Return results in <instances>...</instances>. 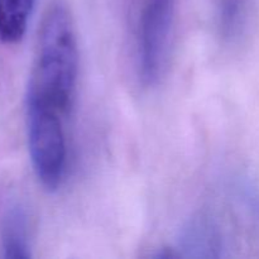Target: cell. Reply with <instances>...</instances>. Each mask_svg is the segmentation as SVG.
<instances>
[{"mask_svg":"<svg viewBox=\"0 0 259 259\" xmlns=\"http://www.w3.org/2000/svg\"><path fill=\"white\" fill-rule=\"evenodd\" d=\"M244 15V0H219V27L224 38L237 34Z\"/></svg>","mask_w":259,"mask_h":259,"instance_id":"7","label":"cell"},{"mask_svg":"<svg viewBox=\"0 0 259 259\" xmlns=\"http://www.w3.org/2000/svg\"><path fill=\"white\" fill-rule=\"evenodd\" d=\"M181 245L185 250L199 252L197 255H201V250H207L210 257H214L211 250H219L220 248L217 230L212 229L211 224L207 220L201 218L194 220L189 228L185 229Z\"/></svg>","mask_w":259,"mask_h":259,"instance_id":"6","label":"cell"},{"mask_svg":"<svg viewBox=\"0 0 259 259\" xmlns=\"http://www.w3.org/2000/svg\"><path fill=\"white\" fill-rule=\"evenodd\" d=\"M77 70L73 20L67 8L57 3L48 8L40 23L27 101L50 106L66 116L73 105Z\"/></svg>","mask_w":259,"mask_h":259,"instance_id":"1","label":"cell"},{"mask_svg":"<svg viewBox=\"0 0 259 259\" xmlns=\"http://www.w3.org/2000/svg\"><path fill=\"white\" fill-rule=\"evenodd\" d=\"M172 20V0H144L139 19V76L146 86L158 82Z\"/></svg>","mask_w":259,"mask_h":259,"instance_id":"3","label":"cell"},{"mask_svg":"<svg viewBox=\"0 0 259 259\" xmlns=\"http://www.w3.org/2000/svg\"><path fill=\"white\" fill-rule=\"evenodd\" d=\"M0 240L5 258H30L29 218L25 207L12 202L4 209L0 219Z\"/></svg>","mask_w":259,"mask_h":259,"instance_id":"4","label":"cell"},{"mask_svg":"<svg viewBox=\"0 0 259 259\" xmlns=\"http://www.w3.org/2000/svg\"><path fill=\"white\" fill-rule=\"evenodd\" d=\"M63 115L50 106L27 101V134L33 169L50 191L57 189L65 175L66 139Z\"/></svg>","mask_w":259,"mask_h":259,"instance_id":"2","label":"cell"},{"mask_svg":"<svg viewBox=\"0 0 259 259\" xmlns=\"http://www.w3.org/2000/svg\"><path fill=\"white\" fill-rule=\"evenodd\" d=\"M34 0H0V40L15 45L24 37Z\"/></svg>","mask_w":259,"mask_h":259,"instance_id":"5","label":"cell"}]
</instances>
